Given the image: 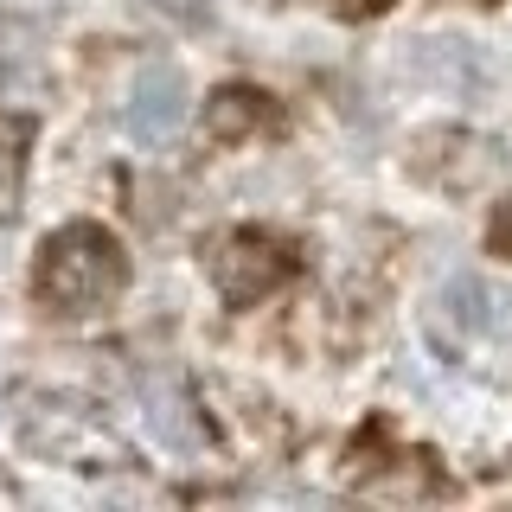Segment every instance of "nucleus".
I'll list each match as a JSON object with an SVG mask.
<instances>
[{
    "label": "nucleus",
    "mask_w": 512,
    "mask_h": 512,
    "mask_svg": "<svg viewBox=\"0 0 512 512\" xmlns=\"http://www.w3.org/2000/svg\"><path fill=\"white\" fill-rule=\"evenodd\" d=\"M128 288V250L116 231L77 218L58 224L52 237L39 244V263H32V295L45 301L52 314H103L116 308Z\"/></svg>",
    "instance_id": "f257e3e1"
},
{
    "label": "nucleus",
    "mask_w": 512,
    "mask_h": 512,
    "mask_svg": "<svg viewBox=\"0 0 512 512\" xmlns=\"http://www.w3.org/2000/svg\"><path fill=\"white\" fill-rule=\"evenodd\" d=\"M410 167H416V180H429L442 192H480L506 173V154L493 135H474V128H429V135H416Z\"/></svg>",
    "instance_id": "f03ea898"
},
{
    "label": "nucleus",
    "mask_w": 512,
    "mask_h": 512,
    "mask_svg": "<svg viewBox=\"0 0 512 512\" xmlns=\"http://www.w3.org/2000/svg\"><path fill=\"white\" fill-rule=\"evenodd\" d=\"M288 276H295V256H288L276 237H263V231H231L218 244V256H212V282H218V295L231 301V308L269 301Z\"/></svg>",
    "instance_id": "7ed1b4c3"
},
{
    "label": "nucleus",
    "mask_w": 512,
    "mask_h": 512,
    "mask_svg": "<svg viewBox=\"0 0 512 512\" xmlns=\"http://www.w3.org/2000/svg\"><path fill=\"white\" fill-rule=\"evenodd\" d=\"M186 71L180 64H141L135 84H128V103H122V122L135 141H167L173 128L186 122Z\"/></svg>",
    "instance_id": "20e7f679"
},
{
    "label": "nucleus",
    "mask_w": 512,
    "mask_h": 512,
    "mask_svg": "<svg viewBox=\"0 0 512 512\" xmlns=\"http://www.w3.org/2000/svg\"><path fill=\"white\" fill-rule=\"evenodd\" d=\"M442 308L455 314V327L474 333V340H493V346L512 340V288L506 282L455 276V282H448V295H442Z\"/></svg>",
    "instance_id": "39448f33"
},
{
    "label": "nucleus",
    "mask_w": 512,
    "mask_h": 512,
    "mask_svg": "<svg viewBox=\"0 0 512 512\" xmlns=\"http://www.w3.org/2000/svg\"><path fill=\"white\" fill-rule=\"evenodd\" d=\"M263 122H269V96L250 90V84H224L212 103H205V128H212L218 141H244Z\"/></svg>",
    "instance_id": "423d86ee"
},
{
    "label": "nucleus",
    "mask_w": 512,
    "mask_h": 512,
    "mask_svg": "<svg viewBox=\"0 0 512 512\" xmlns=\"http://www.w3.org/2000/svg\"><path fill=\"white\" fill-rule=\"evenodd\" d=\"M26 148H32V116H20V109H0V199H13V186H20Z\"/></svg>",
    "instance_id": "0eeeda50"
},
{
    "label": "nucleus",
    "mask_w": 512,
    "mask_h": 512,
    "mask_svg": "<svg viewBox=\"0 0 512 512\" xmlns=\"http://www.w3.org/2000/svg\"><path fill=\"white\" fill-rule=\"evenodd\" d=\"M333 7H340L346 20H372V13H384L391 0H333Z\"/></svg>",
    "instance_id": "6e6552de"
},
{
    "label": "nucleus",
    "mask_w": 512,
    "mask_h": 512,
    "mask_svg": "<svg viewBox=\"0 0 512 512\" xmlns=\"http://www.w3.org/2000/svg\"><path fill=\"white\" fill-rule=\"evenodd\" d=\"M493 250H512V205H500V218H493Z\"/></svg>",
    "instance_id": "1a4fd4ad"
},
{
    "label": "nucleus",
    "mask_w": 512,
    "mask_h": 512,
    "mask_svg": "<svg viewBox=\"0 0 512 512\" xmlns=\"http://www.w3.org/2000/svg\"><path fill=\"white\" fill-rule=\"evenodd\" d=\"M480 7H493V0H480Z\"/></svg>",
    "instance_id": "9d476101"
}]
</instances>
